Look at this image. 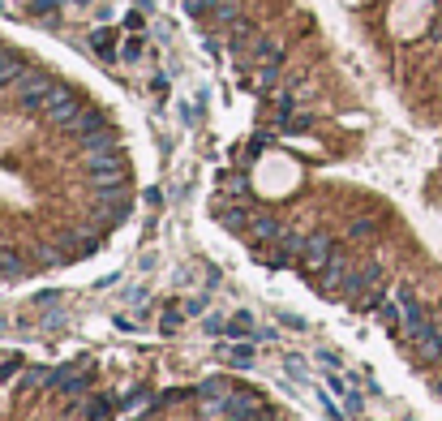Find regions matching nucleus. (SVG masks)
<instances>
[{"instance_id":"obj_39","label":"nucleus","mask_w":442,"mask_h":421,"mask_svg":"<svg viewBox=\"0 0 442 421\" xmlns=\"http://www.w3.org/2000/svg\"><path fill=\"white\" fill-rule=\"evenodd\" d=\"M206 5H211V0H185V13L198 17V13H206Z\"/></svg>"},{"instance_id":"obj_11","label":"nucleus","mask_w":442,"mask_h":421,"mask_svg":"<svg viewBox=\"0 0 442 421\" xmlns=\"http://www.w3.org/2000/svg\"><path fill=\"white\" fill-rule=\"evenodd\" d=\"M26 69H31V65L22 61L17 52H5V47H0V90H5V86H13V82H17Z\"/></svg>"},{"instance_id":"obj_28","label":"nucleus","mask_w":442,"mask_h":421,"mask_svg":"<svg viewBox=\"0 0 442 421\" xmlns=\"http://www.w3.org/2000/svg\"><path fill=\"white\" fill-rule=\"evenodd\" d=\"M47 383V370L43 365H26V374H22V387H43Z\"/></svg>"},{"instance_id":"obj_5","label":"nucleus","mask_w":442,"mask_h":421,"mask_svg":"<svg viewBox=\"0 0 442 421\" xmlns=\"http://www.w3.org/2000/svg\"><path fill=\"white\" fill-rule=\"evenodd\" d=\"M129 193L125 189H99V219H104V228L112 224H125V219H129Z\"/></svg>"},{"instance_id":"obj_23","label":"nucleus","mask_w":442,"mask_h":421,"mask_svg":"<svg viewBox=\"0 0 442 421\" xmlns=\"http://www.w3.org/2000/svg\"><path fill=\"white\" fill-rule=\"evenodd\" d=\"M224 357L232 365H254V349H249V344H224Z\"/></svg>"},{"instance_id":"obj_27","label":"nucleus","mask_w":442,"mask_h":421,"mask_svg":"<svg viewBox=\"0 0 442 421\" xmlns=\"http://www.w3.org/2000/svg\"><path fill=\"white\" fill-rule=\"evenodd\" d=\"M206 305H211V296H206V292H198V296H189V301H185V314H189V318H202V314H206Z\"/></svg>"},{"instance_id":"obj_20","label":"nucleus","mask_w":442,"mask_h":421,"mask_svg":"<svg viewBox=\"0 0 442 421\" xmlns=\"http://www.w3.org/2000/svg\"><path fill=\"white\" fill-rule=\"evenodd\" d=\"M35 262H39V267H47V271H56V267H65V262H69V254H65V250H56V245H39V250H35Z\"/></svg>"},{"instance_id":"obj_25","label":"nucleus","mask_w":442,"mask_h":421,"mask_svg":"<svg viewBox=\"0 0 442 421\" xmlns=\"http://www.w3.org/2000/svg\"><path fill=\"white\" fill-rule=\"evenodd\" d=\"M56 9H60V0H31V13H43L52 26H56Z\"/></svg>"},{"instance_id":"obj_4","label":"nucleus","mask_w":442,"mask_h":421,"mask_svg":"<svg viewBox=\"0 0 442 421\" xmlns=\"http://www.w3.org/2000/svg\"><path fill=\"white\" fill-rule=\"evenodd\" d=\"M378 276H382V267H378V262H365V267L348 271V284H343V296H348V305H361L365 296L374 292Z\"/></svg>"},{"instance_id":"obj_22","label":"nucleus","mask_w":442,"mask_h":421,"mask_svg":"<svg viewBox=\"0 0 442 421\" xmlns=\"http://www.w3.org/2000/svg\"><path fill=\"white\" fill-rule=\"evenodd\" d=\"M374 232H378V219H370V215H361L348 224V237H357V241H370Z\"/></svg>"},{"instance_id":"obj_46","label":"nucleus","mask_w":442,"mask_h":421,"mask_svg":"<svg viewBox=\"0 0 442 421\" xmlns=\"http://www.w3.org/2000/svg\"><path fill=\"white\" fill-rule=\"evenodd\" d=\"M211 5H215V0H211Z\"/></svg>"},{"instance_id":"obj_33","label":"nucleus","mask_w":442,"mask_h":421,"mask_svg":"<svg viewBox=\"0 0 442 421\" xmlns=\"http://www.w3.org/2000/svg\"><path fill=\"white\" fill-rule=\"evenodd\" d=\"M108 404H112V400H90V408H86V413H90V421H104V417L112 413Z\"/></svg>"},{"instance_id":"obj_34","label":"nucleus","mask_w":442,"mask_h":421,"mask_svg":"<svg viewBox=\"0 0 442 421\" xmlns=\"http://www.w3.org/2000/svg\"><path fill=\"white\" fill-rule=\"evenodd\" d=\"M35 301H39V310H56V305H60V292H56V288H52V292H39Z\"/></svg>"},{"instance_id":"obj_41","label":"nucleus","mask_w":442,"mask_h":421,"mask_svg":"<svg viewBox=\"0 0 442 421\" xmlns=\"http://www.w3.org/2000/svg\"><path fill=\"white\" fill-rule=\"evenodd\" d=\"M163 202V189H146V207H159Z\"/></svg>"},{"instance_id":"obj_15","label":"nucleus","mask_w":442,"mask_h":421,"mask_svg":"<svg viewBox=\"0 0 442 421\" xmlns=\"http://www.w3.org/2000/svg\"><path fill=\"white\" fill-rule=\"evenodd\" d=\"M215 215H219V224L232 228V232H245V228L254 224V211H245V207H219Z\"/></svg>"},{"instance_id":"obj_35","label":"nucleus","mask_w":442,"mask_h":421,"mask_svg":"<svg viewBox=\"0 0 442 421\" xmlns=\"http://www.w3.org/2000/svg\"><path fill=\"white\" fill-rule=\"evenodd\" d=\"M181 318H185V314H177V310H172V314H163V323H159V331H163V335H172V331L181 327Z\"/></svg>"},{"instance_id":"obj_37","label":"nucleus","mask_w":442,"mask_h":421,"mask_svg":"<svg viewBox=\"0 0 442 421\" xmlns=\"http://www.w3.org/2000/svg\"><path fill=\"white\" fill-rule=\"evenodd\" d=\"M65 327V318L56 314V310H47V318H43V331H60Z\"/></svg>"},{"instance_id":"obj_17","label":"nucleus","mask_w":442,"mask_h":421,"mask_svg":"<svg viewBox=\"0 0 442 421\" xmlns=\"http://www.w3.org/2000/svg\"><path fill=\"white\" fill-rule=\"evenodd\" d=\"M82 142V151L86 155H99V151H116V129H99V134H90V138H78Z\"/></svg>"},{"instance_id":"obj_45","label":"nucleus","mask_w":442,"mask_h":421,"mask_svg":"<svg viewBox=\"0 0 442 421\" xmlns=\"http://www.w3.org/2000/svg\"><path fill=\"white\" fill-rule=\"evenodd\" d=\"M352 421H365V417H352Z\"/></svg>"},{"instance_id":"obj_38","label":"nucleus","mask_w":442,"mask_h":421,"mask_svg":"<svg viewBox=\"0 0 442 421\" xmlns=\"http://www.w3.org/2000/svg\"><path fill=\"white\" fill-rule=\"evenodd\" d=\"M86 387H90V379H86V374H82V379H69V383H65V391H69V395H82Z\"/></svg>"},{"instance_id":"obj_18","label":"nucleus","mask_w":442,"mask_h":421,"mask_svg":"<svg viewBox=\"0 0 442 421\" xmlns=\"http://www.w3.org/2000/svg\"><path fill=\"white\" fill-rule=\"evenodd\" d=\"M378 323H382L386 331H400V327H404V305L382 296V301H378Z\"/></svg>"},{"instance_id":"obj_30","label":"nucleus","mask_w":442,"mask_h":421,"mask_svg":"<svg viewBox=\"0 0 442 421\" xmlns=\"http://www.w3.org/2000/svg\"><path fill=\"white\" fill-rule=\"evenodd\" d=\"M206 335H228V318L224 314H211L206 318Z\"/></svg>"},{"instance_id":"obj_1","label":"nucleus","mask_w":442,"mask_h":421,"mask_svg":"<svg viewBox=\"0 0 442 421\" xmlns=\"http://www.w3.org/2000/svg\"><path fill=\"white\" fill-rule=\"evenodd\" d=\"M86 177L95 181V189H125L129 168L116 151H99V155H86Z\"/></svg>"},{"instance_id":"obj_44","label":"nucleus","mask_w":442,"mask_h":421,"mask_svg":"<svg viewBox=\"0 0 442 421\" xmlns=\"http://www.w3.org/2000/svg\"><path fill=\"white\" fill-rule=\"evenodd\" d=\"M5 9H9V5H5V0H0V13H5Z\"/></svg>"},{"instance_id":"obj_24","label":"nucleus","mask_w":442,"mask_h":421,"mask_svg":"<svg viewBox=\"0 0 442 421\" xmlns=\"http://www.w3.org/2000/svg\"><path fill=\"white\" fill-rule=\"evenodd\" d=\"M211 13H215V22H224V26H228V22H236V0H215Z\"/></svg>"},{"instance_id":"obj_6","label":"nucleus","mask_w":442,"mask_h":421,"mask_svg":"<svg viewBox=\"0 0 442 421\" xmlns=\"http://www.w3.org/2000/svg\"><path fill=\"white\" fill-rule=\"evenodd\" d=\"M412 344H416V361H425V365H434V361H442V331L429 323V327H421L416 335H408Z\"/></svg>"},{"instance_id":"obj_21","label":"nucleus","mask_w":442,"mask_h":421,"mask_svg":"<svg viewBox=\"0 0 442 421\" xmlns=\"http://www.w3.org/2000/svg\"><path fill=\"white\" fill-rule=\"evenodd\" d=\"M284 370H288V379L309 383V361H305L301 353H284Z\"/></svg>"},{"instance_id":"obj_42","label":"nucleus","mask_w":442,"mask_h":421,"mask_svg":"<svg viewBox=\"0 0 442 421\" xmlns=\"http://www.w3.org/2000/svg\"><path fill=\"white\" fill-rule=\"evenodd\" d=\"M125 296H129V301H133V305H146V292H142V288H129Z\"/></svg>"},{"instance_id":"obj_13","label":"nucleus","mask_w":442,"mask_h":421,"mask_svg":"<svg viewBox=\"0 0 442 421\" xmlns=\"http://www.w3.org/2000/svg\"><path fill=\"white\" fill-rule=\"evenodd\" d=\"M249 232L258 237V241H279L284 237V224L275 215H266V211H254V224H249Z\"/></svg>"},{"instance_id":"obj_40","label":"nucleus","mask_w":442,"mask_h":421,"mask_svg":"<svg viewBox=\"0 0 442 421\" xmlns=\"http://www.w3.org/2000/svg\"><path fill=\"white\" fill-rule=\"evenodd\" d=\"M284 327H292V331H305V318H297V314H284Z\"/></svg>"},{"instance_id":"obj_16","label":"nucleus","mask_w":442,"mask_h":421,"mask_svg":"<svg viewBox=\"0 0 442 421\" xmlns=\"http://www.w3.org/2000/svg\"><path fill=\"white\" fill-rule=\"evenodd\" d=\"M86 43L95 47V52H99L104 61H116V35L108 31V26H95L90 35H86Z\"/></svg>"},{"instance_id":"obj_29","label":"nucleus","mask_w":442,"mask_h":421,"mask_svg":"<svg viewBox=\"0 0 442 421\" xmlns=\"http://www.w3.org/2000/svg\"><path fill=\"white\" fill-rule=\"evenodd\" d=\"M17 370H26V365H22V357H5V361H0V383H9Z\"/></svg>"},{"instance_id":"obj_19","label":"nucleus","mask_w":442,"mask_h":421,"mask_svg":"<svg viewBox=\"0 0 442 421\" xmlns=\"http://www.w3.org/2000/svg\"><path fill=\"white\" fill-rule=\"evenodd\" d=\"M0 276H5V280H22V276H26V262H22V254L0 250Z\"/></svg>"},{"instance_id":"obj_31","label":"nucleus","mask_w":442,"mask_h":421,"mask_svg":"<svg viewBox=\"0 0 442 421\" xmlns=\"http://www.w3.org/2000/svg\"><path fill=\"white\" fill-rule=\"evenodd\" d=\"M318 361L327 365V374H331V370H343V361H339V353H335V349H318Z\"/></svg>"},{"instance_id":"obj_14","label":"nucleus","mask_w":442,"mask_h":421,"mask_svg":"<svg viewBox=\"0 0 442 421\" xmlns=\"http://www.w3.org/2000/svg\"><path fill=\"white\" fill-rule=\"evenodd\" d=\"M249 335H258L254 314H249V310H236V314L228 318V335H224V340H249Z\"/></svg>"},{"instance_id":"obj_32","label":"nucleus","mask_w":442,"mask_h":421,"mask_svg":"<svg viewBox=\"0 0 442 421\" xmlns=\"http://www.w3.org/2000/svg\"><path fill=\"white\" fill-rule=\"evenodd\" d=\"M343 408H348V417H361V408H365L361 391H348V395H343Z\"/></svg>"},{"instance_id":"obj_36","label":"nucleus","mask_w":442,"mask_h":421,"mask_svg":"<svg viewBox=\"0 0 442 421\" xmlns=\"http://www.w3.org/2000/svg\"><path fill=\"white\" fill-rule=\"evenodd\" d=\"M120 56H125L129 65H133V61H142V43H138V39H129L125 47H120Z\"/></svg>"},{"instance_id":"obj_10","label":"nucleus","mask_w":442,"mask_h":421,"mask_svg":"<svg viewBox=\"0 0 442 421\" xmlns=\"http://www.w3.org/2000/svg\"><path fill=\"white\" fill-rule=\"evenodd\" d=\"M193 395H198L202 404H219V400H228V395H232V383L228 379H202L198 387H193Z\"/></svg>"},{"instance_id":"obj_8","label":"nucleus","mask_w":442,"mask_h":421,"mask_svg":"<svg viewBox=\"0 0 442 421\" xmlns=\"http://www.w3.org/2000/svg\"><path fill=\"white\" fill-rule=\"evenodd\" d=\"M82 108H86L82 99H78V95H69V99H60V104L47 108V112H43V120H47V125H65V129H69L73 120L82 116Z\"/></svg>"},{"instance_id":"obj_3","label":"nucleus","mask_w":442,"mask_h":421,"mask_svg":"<svg viewBox=\"0 0 442 421\" xmlns=\"http://www.w3.org/2000/svg\"><path fill=\"white\" fill-rule=\"evenodd\" d=\"M202 413H219V417H232V421H262V400L254 391H232L219 404H202Z\"/></svg>"},{"instance_id":"obj_7","label":"nucleus","mask_w":442,"mask_h":421,"mask_svg":"<svg viewBox=\"0 0 442 421\" xmlns=\"http://www.w3.org/2000/svg\"><path fill=\"white\" fill-rule=\"evenodd\" d=\"M335 258V241L327 237V232H309V241H305V267H327Z\"/></svg>"},{"instance_id":"obj_12","label":"nucleus","mask_w":442,"mask_h":421,"mask_svg":"<svg viewBox=\"0 0 442 421\" xmlns=\"http://www.w3.org/2000/svg\"><path fill=\"white\" fill-rule=\"evenodd\" d=\"M69 129L78 134V138H90V134H99V129H108V116H104L99 108H82V116L73 120Z\"/></svg>"},{"instance_id":"obj_2","label":"nucleus","mask_w":442,"mask_h":421,"mask_svg":"<svg viewBox=\"0 0 442 421\" xmlns=\"http://www.w3.org/2000/svg\"><path fill=\"white\" fill-rule=\"evenodd\" d=\"M56 86V78L47 69H26L22 78L13 82V95L22 99V108L26 112H43V104H47V90Z\"/></svg>"},{"instance_id":"obj_26","label":"nucleus","mask_w":442,"mask_h":421,"mask_svg":"<svg viewBox=\"0 0 442 421\" xmlns=\"http://www.w3.org/2000/svg\"><path fill=\"white\" fill-rule=\"evenodd\" d=\"M224 185H228V193H232V198H249V177H240V172H232V177H228Z\"/></svg>"},{"instance_id":"obj_43","label":"nucleus","mask_w":442,"mask_h":421,"mask_svg":"<svg viewBox=\"0 0 442 421\" xmlns=\"http://www.w3.org/2000/svg\"><path fill=\"white\" fill-rule=\"evenodd\" d=\"M73 5H78V9H86V5H95V0H73Z\"/></svg>"},{"instance_id":"obj_9","label":"nucleus","mask_w":442,"mask_h":421,"mask_svg":"<svg viewBox=\"0 0 442 421\" xmlns=\"http://www.w3.org/2000/svg\"><path fill=\"white\" fill-rule=\"evenodd\" d=\"M99 232H65L60 237V250L73 258V254H78V258H86V254H95V250H99Z\"/></svg>"}]
</instances>
